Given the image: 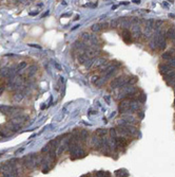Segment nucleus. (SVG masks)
I'll use <instances>...</instances> for the list:
<instances>
[{"label":"nucleus","mask_w":175,"mask_h":177,"mask_svg":"<svg viewBox=\"0 0 175 177\" xmlns=\"http://www.w3.org/2000/svg\"><path fill=\"white\" fill-rule=\"evenodd\" d=\"M121 36H122V39H123L124 42H127V43L132 42V33L129 30L123 29L122 33H121Z\"/></svg>","instance_id":"nucleus-5"},{"label":"nucleus","mask_w":175,"mask_h":177,"mask_svg":"<svg viewBox=\"0 0 175 177\" xmlns=\"http://www.w3.org/2000/svg\"><path fill=\"white\" fill-rule=\"evenodd\" d=\"M134 3H140V1H139V0H138V1H137V0H135V1H133Z\"/></svg>","instance_id":"nucleus-25"},{"label":"nucleus","mask_w":175,"mask_h":177,"mask_svg":"<svg viewBox=\"0 0 175 177\" xmlns=\"http://www.w3.org/2000/svg\"><path fill=\"white\" fill-rule=\"evenodd\" d=\"M161 57L164 58V60H166V61H169V60H171V58H172V52H171V51L165 52L164 54L161 55Z\"/></svg>","instance_id":"nucleus-13"},{"label":"nucleus","mask_w":175,"mask_h":177,"mask_svg":"<svg viewBox=\"0 0 175 177\" xmlns=\"http://www.w3.org/2000/svg\"><path fill=\"white\" fill-rule=\"evenodd\" d=\"M168 65L170 66L171 68H175V58L172 57L171 60H169V61H168Z\"/></svg>","instance_id":"nucleus-19"},{"label":"nucleus","mask_w":175,"mask_h":177,"mask_svg":"<svg viewBox=\"0 0 175 177\" xmlns=\"http://www.w3.org/2000/svg\"><path fill=\"white\" fill-rule=\"evenodd\" d=\"M129 109H130V100H123L120 102L119 104V112L122 113V114H126V113H129Z\"/></svg>","instance_id":"nucleus-4"},{"label":"nucleus","mask_w":175,"mask_h":177,"mask_svg":"<svg viewBox=\"0 0 175 177\" xmlns=\"http://www.w3.org/2000/svg\"><path fill=\"white\" fill-rule=\"evenodd\" d=\"M3 91H4V86H3V85H1V86H0V95H1V94L3 93Z\"/></svg>","instance_id":"nucleus-22"},{"label":"nucleus","mask_w":175,"mask_h":177,"mask_svg":"<svg viewBox=\"0 0 175 177\" xmlns=\"http://www.w3.org/2000/svg\"><path fill=\"white\" fill-rule=\"evenodd\" d=\"M139 117H140L141 119L144 118V113H143V112H139Z\"/></svg>","instance_id":"nucleus-23"},{"label":"nucleus","mask_w":175,"mask_h":177,"mask_svg":"<svg viewBox=\"0 0 175 177\" xmlns=\"http://www.w3.org/2000/svg\"><path fill=\"white\" fill-rule=\"evenodd\" d=\"M36 14H38V11L37 12H34V13H30V15H36Z\"/></svg>","instance_id":"nucleus-24"},{"label":"nucleus","mask_w":175,"mask_h":177,"mask_svg":"<svg viewBox=\"0 0 175 177\" xmlns=\"http://www.w3.org/2000/svg\"><path fill=\"white\" fill-rule=\"evenodd\" d=\"M128 77L127 76H118L116 77V79H114L112 82H111V87L113 88V89H115V88H121L122 86L127 85V82H128Z\"/></svg>","instance_id":"nucleus-2"},{"label":"nucleus","mask_w":175,"mask_h":177,"mask_svg":"<svg viewBox=\"0 0 175 177\" xmlns=\"http://www.w3.org/2000/svg\"><path fill=\"white\" fill-rule=\"evenodd\" d=\"M167 36L173 41V42H175V29H169L168 30V32H167Z\"/></svg>","instance_id":"nucleus-9"},{"label":"nucleus","mask_w":175,"mask_h":177,"mask_svg":"<svg viewBox=\"0 0 175 177\" xmlns=\"http://www.w3.org/2000/svg\"><path fill=\"white\" fill-rule=\"evenodd\" d=\"M11 73H12V72H11V70H10V69H7V68L0 69V75H1V76L6 77V76H9Z\"/></svg>","instance_id":"nucleus-10"},{"label":"nucleus","mask_w":175,"mask_h":177,"mask_svg":"<svg viewBox=\"0 0 175 177\" xmlns=\"http://www.w3.org/2000/svg\"><path fill=\"white\" fill-rule=\"evenodd\" d=\"M149 47L152 49V50H155V49L157 48V45H156V42L154 41V39H152V40L149 42Z\"/></svg>","instance_id":"nucleus-17"},{"label":"nucleus","mask_w":175,"mask_h":177,"mask_svg":"<svg viewBox=\"0 0 175 177\" xmlns=\"http://www.w3.org/2000/svg\"><path fill=\"white\" fill-rule=\"evenodd\" d=\"M159 70H160V73L161 74L166 75L167 73H169L170 71H172L173 68H171L168 64H161V65H159Z\"/></svg>","instance_id":"nucleus-6"},{"label":"nucleus","mask_w":175,"mask_h":177,"mask_svg":"<svg viewBox=\"0 0 175 177\" xmlns=\"http://www.w3.org/2000/svg\"><path fill=\"white\" fill-rule=\"evenodd\" d=\"M132 34H134L135 37H139L141 34V29L138 25H134L132 27Z\"/></svg>","instance_id":"nucleus-7"},{"label":"nucleus","mask_w":175,"mask_h":177,"mask_svg":"<svg viewBox=\"0 0 175 177\" xmlns=\"http://www.w3.org/2000/svg\"><path fill=\"white\" fill-rule=\"evenodd\" d=\"M153 39H154V41L156 42L157 48H158L159 50H164V49H166V47H167V41H166V38H165L164 33H162L161 31H156L155 36H154Z\"/></svg>","instance_id":"nucleus-1"},{"label":"nucleus","mask_w":175,"mask_h":177,"mask_svg":"<svg viewBox=\"0 0 175 177\" xmlns=\"http://www.w3.org/2000/svg\"><path fill=\"white\" fill-rule=\"evenodd\" d=\"M136 82H137V77H136V76H133V77H132V79H130V77H129V80H128L127 84H129V85L131 86V85L135 84Z\"/></svg>","instance_id":"nucleus-16"},{"label":"nucleus","mask_w":175,"mask_h":177,"mask_svg":"<svg viewBox=\"0 0 175 177\" xmlns=\"http://www.w3.org/2000/svg\"><path fill=\"white\" fill-rule=\"evenodd\" d=\"M27 67V63H24V62H22V63H20L17 67H16V71H19V70H22V69H24Z\"/></svg>","instance_id":"nucleus-15"},{"label":"nucleus","mask_w":175,"mask_h":177,"mask_svg":"<svg viewBox=\"0 0 175 177\" xmlns=\"http://www.w3.org/2000/svg\"><path fill=\"white\" fill-rule=\"evenodd\" d=\"M108 132V130L107 129H103V128H99L98 130H97V135H100V136H104Z\"/></svg>","instance_id":"nucleus-18"},{"label":"nucleus","mask_w":175,"mask_h":177,"mask_svg":"<svg viewBox=\"0 0 175 177\" xmlns=\"http://www.w3.org/2000/svg\"><path fill=\"white\" fill-rule=\"evenodd\" d=\"M106 62H107L106 60H102V58H101V60H99V61L95 64V66H96V67H100V66H103L104 64H106Z\"/></svg>","instance_id":"nucleus-21"},{"label":"nucleus","mask_w":175,"mask_h":177,"mask_svg":"<svg viewBox=\"0 0 175 177\" xmlns=\"http://www.w3.org/2000/svg\"><path fill=\"white\" fill-rule=\"evenodd\" d=\"M88 137H89V134H88L87 130H82L80 132V139H81V141H86Z\"/></svg>","instance_id":"nucleus-14"},{"label":"nucleus","mask_w":175,"mask_h":177,"mask_svg":"<svg viewBox=\"0 0 175 177\" xmlns=\"http://www.w3.org/2000/svg\"><path fill=\"white\" fill-rule=\"evenodd\" d=\"M22 99H23V94H22V93H18V94H16V95H14V100L17 101V102L21 101Z\"/></svg>","instance_id":"nucleus-20"},{"label":"nucleus","mask_w":175,"mask_h":177,"mask_svg":"<svg viewBox=\"0 0 175 177\" xmlns=\"http://www.w3.org/2000/svg\"><path fill=\"white\" fill-rule=\"evenodd\" d=\"M108 25L107 24H104V25H99V24H97V25H94L92 27V30L93 31H95V32H99V31H101L102 30V28L101 27H107Z\"/></svg>","instance_id":"nucleus-11"},{"label":"nucleus","mask_w":175,"mask_h":177,"mask_svg":"<svg viewBox=\"0 0 175 177\" xmlns=\"http://www.w3.org/2000/svg\"><path fill=\"white\" fill-rule=\"evenodd\" d=\"M164 79H165V81H166L167 83L170 82L171 80L175 79V70H172V71H170L169 73H167L166 75H164Z\"/></svg>","instance_id":"nucleus-8"},{"label":"nucleus","mask_w":175,"mask_h":177,"mask_svg":"<svg viewBox=\"0 0 175 177\" xmlns=\"http://www.w3.org/2000/svg\"><path fill=\"white\" fill-rule=\"evenodd\" d=\"M36 71H37V67L36 66H31V67L29 68V72H28V75L29 76H32V75H34L35 73H36Z\"/></svg>","instance_id":"nucleus-12"},{"label":"nucleus","mask_w":175,"mask_h":177,"mask_svg":"<svg viewBox=\"0 0 175 177\" xmlns=\"http://www.w3.org/2000/svg\"><path fill=\"white\" fill-rule=\"evenodd\" d=\"M21 109L17 108V107H11V106H0V112L4 115H13V114H17L18 112H20Z\"/></svg>","instance_id":"nucleus-3"}]
</instances>
